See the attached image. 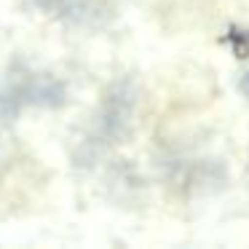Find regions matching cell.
<instances>
[{"instance_id":"cell-2","label":"cell","mask_w":249,"mask_h":249,"mask_svg":"<svg viewBox=\"0 0 249 249\" xmlns=\"http://www.w3.org/2000/svg\"><path fill=\"white\" fill-rule=\"evenodd\" d=\"M22 107H62L67 102V89L54 75H22L11 81Z\"/></svg>"},{"instance_id":"cell-5","label":"cell","mask_w":249,"mask_h":249,"mask_svg":"<svg viewBox=\"0 0 249 249\" xmlns=\"http://www.w3.org/2000/svg\"><path fill=\"white\" fill-rule=\"evenodd\" d=\"M238 89H241V91H244V94H247V97H249V72H247V75L241 78V81H238Z\"/></svg>"},{"instance_id":"cell-4","label":"cell","mask_w":249,"mask_h":249,"mask_svg":"<svg viewBox=\"0 0 249 249\" xmlns=\"http://www.w3.org/2000/svg\"><path fill=\"white\" fill-rule=\"evenodd\" d=\"M33 3L40 8V11H56V8L65 6L67 0H33Z\"/></svg>"},{"instance_id":"cell-3","label":"cell","mask_w":249,"mask_h":249,"mask_svg":"<svg viewBox=\"0 0 249 249\" xmlns=\"http://www.w3.org/2000/svg\"><path fill=\"white\" fill-rule=\"evenodd\" d=\"M105 17H107V11H105L102 6H97V3H75V6H70V11H67V22L83 24V27H97Z\"/></svg>"},{"instance_id":"cell-1","label":"cell","mask_w":249,"mask_h":249,"mask_svg":"<svg viewBox=\"0 0 249 249\" xmlns=\"http://www.w3.org/2000/svg\"><path fill=\"white\" fill-rule=\"evenodd\" d=\"M137 105V89L131 81H115L107 89L102 99V107L97 115V129H94V145L105 147L110 142H118L126 134L131 124V113Z\"/></svg>"}]
</instances>
